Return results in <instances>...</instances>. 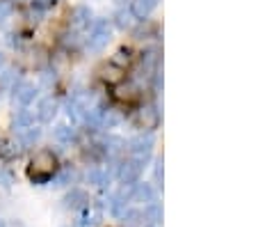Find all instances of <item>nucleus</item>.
<instances>
[{"label":"nucleus","mask_w":258,"mask_h":227,"mask_svg":"<svg viewBox=\"0 0 258 227\" xmlns=\"http://www.w3.org/2000/svg\"><path fill=\"white\" fill-rule=\"evenodd\" d=\"M73 177H76L73 170L67 168V170H62V172H55L50 179H53V186H69V184L73 181Z\"/></svg>","instance_id":"obj_16"},{"label":"nucleus","mask_w":258,"mask_h":227,"mask_svg":"<svg viewBox=\"0 0 258 227\" xmlns=\"http://www.w3.org/2000/svg\"><path fill=\"white\" fill-rule=\"evenodd\" d=\"M39 138H41V128H39V126H34V124H32V126H28V128H23V131H19V133H16V143H19L23 149L34 147Z\"/></svg>","instance_id":"obj_8"},{"label":"nucleus","mask_w":258,"mask_h":227,"mask_svg":"<svg viewBox=\"0 0 258 227\" xmlns=\"http://www.w3.org/2000/svg\"><path fill=\"white\" fill-rule=\"evenodd\" d=\"M0 227H7V222H5V220H3V218H0Z\"/></svg>","instance_id":"obj_24"},{"label":"nucleus","mask_w":258,"mask_h":227,"mask_svg":"<svg viewBox=\"0 0 258 227\" xmlns=\"http://www.w3.org/2000/svg\"><path fill=\"white\" fill-rule=\"evenodd\" d=\"M57 172V156L50 149H39L30 158L28 174L32 181H48L53 174Z\"/></svg>","instance_id":"obj_1"},{"label":"nucleus","mask_w":258,"mask_h":227,"mask_svg":"<svg viewBox=\"0 0 258 227\" xmlns=\"http://www.w3.org/2000/svg\"><path fill=\"white\" fill-rule=\"evenodd\" d=\"M21 152H23V147L16 140H10V138L0 140V158H16Z\"/></svg>","instance_id":"obj_14"},{"label":"nucleus","mask_w":258,"mask_h":227,"mask_svg":"<svg viewBox=\"0 0 258 227\" xmlns=\"http://www.w3.org/2000/svg\"><path fill=\"white\" fill-rule=\"evenodd\" d=\"M14 10H16V5L12 3V0H0V25L7 23V21L12 19Z\"/></svg>","instance_id":"obj_17"},{"label":"nucleus","mask_w":258,"mask_h":227,"mask_svg":"<svg viewBox=\"0 0 258 227\" xmlns=\"http://www.w3.org/2000/svg\"><path fill=\"white\" fill-rule=\"evenodd\" d=\"M34 124V113L32 110H28L23 106L21 110H16L14 113V119H12V126H14V131L19 133V131H23V128H28V126H32Z\"/></svg>","instance_id":"obj_12"},{"label":"nucleus","mask_w":258,"mask_h":227,"mask_svg":"<svg viewBox=\"0 0 258 227\" xmlns=\"http://www.w3.org/2000/svg\"><path fill=\"white\" fill-rule=\"evenodd\" d=\"M53 138L62 145H71L73 140H76V128L69 126V124H57V126L53 128Z\"/></svg>","instance_id":"obj_13"},{"label":"nucleus","mask_w":258,"mask_h":227,"mask_svg":"<svg viewBox=\"0 0 258 227\" xmlns=\"http://www.w3.org/2000/svg\"><path fill=\"white\" fill-rule=\"evenodd\" d=\"M151 147H153L151 135H140V138H135L131 143V154L135 158H142V161H144V158L151 154Z\"/></svg>","instance_id":"obj_9"},{"label":"nucleus","mask_w":258,"mask_h":227,"mask_svg":"<svg viewBox=\"0 0 258 227\" xmlns=\"http://www.w3.org/2000/svg\"><path fill=\"white\" fill-rule=\"evenodd\" d=\"M7 64V55L3 53V51H0V69H3V67H5Z\"/></svg>","instance_id":"obj_22"},{"label":"nucleus","mask_w":258,"mask_h":227,"mask_svg":"<svg viewBox=\"0 0 258 227\" xmlns=\"http://www.w3.org/2000/svg\"><path fill=\"white\" fill-rule=\"evenodd\" d=\"M19 80H21V71L16 69V67L5 64V67L0 69V89H12Z\"/></svg>","instance_id":"obj_11"},{"label":"nucleus","mask_w":258,"mask_h":227,"mask_svg":"<svg viewBox=\"0 0 258 227\" xmlns=\"http://www.w3.org/2000/svg\"><path fill=\"white\" fill-rule=\"evenodd\" d=\"M57 110H59L57 99L55 97H44V99H39L37 106H34V117L41 124H50L55 119V115H57Z\"/></svg>","instance_id":"obj_5"},{"label":"nucleus","mask_w":258,"mask_h":227,"mask_svg":"<svg viewBox=\"0 0 258 227\" xmlns=\"http://www.w3.org/2000/svg\"><path fill=\"white\" fill-rule=\"evenodd\" d=\"M87 202H89L87 193L80 191V188H73L71 193H67V195H64L62 207L64 209H83V207H87Z\"/></svg>","instance_id":"obj_7"},{"label":"nucleus","mask_w":258,"mask_h":227,"mask_svg":"<svg viewBox=\"0 0 258 227\" xmlns=\"http://www.w3.org/2000/svg\"><path fill=\"white\" fill-rule=\"evenodd\" d=\"M55 83H57V74H55L53 69H46V71H41V76H39V85H41V87L50 89Z\"/></svg>","instance_id":"obj_18"},{"label":"nucleus","mask_w":258,"mask_h":227,"mask_svg":"<svg viewBox=\"0 0 258 227\" xmlns=\"http://www.w3.org/2000/svg\"><path fill=\"white\" fill-rule=\"evenodd\" d=\"M140 218H142L140 211H128L126 216H123V225L126 227H140Z\"/></svg>","instance_id":"obj_21"},{"label":"nucleus","mask_w":258,"mask_h":227,"mask_svg":"<svg viewBox=\"0 0 258 227\" xmlns=\"http://www.w3.org/2000/svg\"><path fill=\"white\" fill-rule=\"evenodd\" d=\"M12 97H14V101L19 106H25V108H28V106L34 104L37 97H39V85H34L32 80L21 78L19 83L12 87Z\"/></svg>","instance_id":"obj_3"},{"label":"nucleus","mask_w":258,"mask_h":227,"mask_svg":"<svg viewBox=\"0 0 258 227\" xmlns=\"http://www.w3.org/2000/svg\"><path fill=\"white\" fill-rule=\"evenodd\" d=\"M156 5H158V0H131V14L135 19H146V16L156 10Z\"/></svg>","instance_id":"obj_10"},{"label":"nucleus","mask_w":258,"mask_h":227,"mask_svg":"<svg viewBox=\"0 0 258 227\" xmlns=\"http://www.w3.org/2000/svg\"><path fill=\"white\" fill-rule=\"evenodd\" d=\"M16 184V177L10 168H0V186L3 188H12Z\"/></svg>","instance_id":"obj_19"},{"label":"nucleus","mask_w":258,"mask_h":227,"mask_svg":"<svg viewBox=\"0 0 258 227\" xmlns=\"http://www.w3.org/2000/svg\"><path fill=\"white\" fill-rule=\"evenodd\" d=\"M92 21H94V14L87 5H76L71 12H69V28H71L73 32L87 30L89 25H92Z\"/></svg>","instance_id":"obj_4"},{"label":"nucleus","mask_w":258,"mask_h":227,"mask_svg":"<svg viewBox=\"0 0 258 227\" xmlns=\"http://www.w3.org/2000/svg\"><path fill=\"white\" fill-rule=\"evenodd\" d=\"M117 25L121 30L131 28V25H133V14H131V12H123V10L119 12V14H117Z\"/></svg>","instance_id":"obj_20"},{"label":"nucleus","mask_w":258,"mask_h":227,"mask_svg":"<svg viewBox=\"0 0 258 227\" xmlns=\"http://www.w3.org/2000/svg\"><path fill=\"white\" fill-rule=\"evenodd\" d=\"M112 41V25L110 21H92L89 25V35H87V49L92 53H103Z\"/></svg>","instance_id":"obj_2"},{"label":"nucleus","mask_w":258,"mask_h":227,"mask_svg":"<svg viewBox=\"0 0 258 227\" xmlns=\"http://www.w3.org/2000/svg\"><path fill=\"white\" fill-rule=\"evenodd\" d=\"M114 3H117V5H126L128 0H114Z\"/></svg>","instance_id":"obj_23"},{"label":"nucleus","mask_w":258,"mask_h":227,"mask_svg":"<svg viewBox=\"0 0 258 227\" xmlns=\"http://www.w3.org/2000/svg\"><path fill=\"white\" fill-rule=\"evenodd\" d=\"M87 181L92 184V186H105V184L110 181V174H107V170H103V168H92L87 172Z\"/></svg>","instance_id":"obj_15"},{"label":"nucleus","mask_w":258,"mask_h":227,"mask_svg":"<svg viewBox=\"0 0 258 227\" xmlns=\"http://www.w3.org/2000/svg\"><path fill=\"white\" fill-rule=\"evenodd\" d=\"M142 165H144L142 158H131V161H126V163L121 165V170H119V179H121L123 184H135L137 177L142 174Z\"/></svg>","instance_id":"obj_6"}]
</instances>
